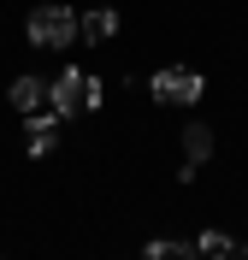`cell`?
<instances>
[{
	"label": "cell",
	"instance_id": "cell-1",
	"mask_svg": "<svg viewBox=\"0 0 248 260\" xmlns=\"http://www.w3.org/2000/svg\"><path fill=\"white\" fill-rule=\"evenodd\" d=\"M100 101H107V83H100V77H83V71H59V77L48 83V107H53L59 118L95 113Z\"/></svg>",
	"mask_w": 248,
	"mask_h": 260
},
{
	"label": "cell",
	"instance_id": "cell-2",
	"mask_svg": "<svg viewBox=\"0 0 248 260\" xmlns=\"http://www.w3.org/2000/svg\"><path fill=\"white\" fill-rule=\"evenodd\" d=\"M77 18L83 12H71V6H36L24 30H30L36 48H71L77 42Z\"/></svg>",
	"mask_w": 248,
	"mask_h": 260
},
{
	"label": "cell",
	"instance_id": "cell-3",
	"mask_svg": "<svg viewBox=\"0 0 248 260\" xmlns=\"http://www.w3.org/2000/svg\"><path fill=\"white\" fill-rule=\"evenodd\" d=\"M154 101L160 107H195L201 101V71L195 65H165V71H154Z\"/></svg>",
	"mask_w": 248,
	"mask_h": 260
},
{
	"label": "cell",
	"instance_id": "cell-4",
	"mask_svg": "<svg viewBox=\"0 0 248 260\" xmlns=\"http://www.w3.org/2000/svg\"><path fill=\"white\" fill-rule=\"evenodd\" d=\"M24 142H30V160H48L53 148H59V113H53V107L30 113V136H24Z\"/></svg>",
	"mask_w": 248,
	"mask_h": 260
},
{
	"label": "cell",
	"instance_id": "cell-5",
	"mask_svg": "<svg viewBox=\"0 0 248 260\" xmlns=\"http://www.w3.org/2000/svg\"><path fill=\"white\" fill-rule=\"evenodd\" d=\"M77 36H83V42H95V48H100V42H113V36H118V12H113V6L83 12V18H77Z\"/></svg>",
	"mask_w": 248,
	"mask_h": 260
},
{
	"label": "cell",
	"instance_id": "cell-6",
	"mask_svg": "<svg viewBox=\"0 0 248 260\" xmlns=\"http://www.w3.org/2000/svg\"><path fill=\"white\" fill-rule=\"evenodd\" d=\"M12 107H18L24 118L42 113V107H48V83H42V77H18V83H12Z\"/></svg>",
	"mask_w": 248,
	"mask_h": 260
},
{
	"label": "cell",
	"instance_id": "cell-7",
	"mask_svg": "<svg viewBox=\"0 0 248 260\" xmlns=\"http://www.w3.org/2000/svg\"><path fill=\"white\" fill-rule=\"evenodd\" d=\"M142 254H148V260H201V248L195 243H171V237H154Z\"/></svg>",
	"mask_w": 248,
	"mask_h": 260
},
{
	"label": "cell",
	"instance_id": "cell-8",
	"mask_svg": "<svg viewBox=\"0 0 248 260\" xmlns=\"http://www.w3.org/2000/svg\"><path fill=\"white\" fill-rule=\"evenodd\" d=\"M207 154H213V130H207V124H189V130H183V160L201 166Z\"/></svg>",
	"mask_w": 248,
	"mask_h": 260
},
{
	"label": "cell",
	"instance_id": "cell-9",
	"mask_svg": "<svg viewBox=\"0 0 248 260\" xmlns=\"http://www.w3.org/2000/svg\"><path fill=\"white\" fill-rule=\"evenodd\" d=\"M201 260H225V254H231V248H236V237H225V231H201Z\"/></svg>",
	"mask_w": 248,
	"mask_h": 260
},
{
	"label": "cell",
	"instance_id": "cell-10",
	"mask_svg": "<svg viewBox=\"0 0 248 260\" xmlns=\"http://www.w3.org/2000/svg\"><path fill=\"white\" fill-rule=\"evenodd\" d=\"M225 260H248V243H236V248H231V254H225Z\"/></svg>",
	"mask_w": 248,
	"mask_h": 260
}]
</instances>
